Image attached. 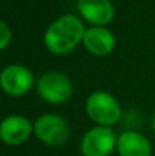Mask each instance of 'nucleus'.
Instances as JSON below:
<instances>
[{"label":"nucleus","mask_w":155,"mask_h":156,"mask_svg":"<svg viewBox=\"0 0 155 156\" xmlns=\"http://www.w3.org/2000/svg\"><path fill=\"white\" fill-rule=\"evenodd\" d=\"M115 36L107 26H89L85 29L81 45L92 56L104 58L115 49Z\"/></svg>","instance_id":"7"},{"label":"nucleus","mask_w":155,"mask_h":156,"mask_svg":"<svg viewBox=\"0 0 155 156\" xmlns=\"http://www.w3.org/2000/svg\"><path fill=\"white\" fill-rule=\"evenodd\" d=\"M33 125L26 116L8 115L0 122V140L7 145H21L30 137Z\"/></svg>","instance_id":"9"},{"label":"nucleus","mask_w":155,"mask_h":156,"mask_svg":"<svg viewBox=\"0 0 155 156\" xmlns=\"http://www.w3.org/2000/svg\"><path fill=\"white\" fill-rule=\"evenodd\" d=\"M84 21L78 15L65 14L52 21L43 36L44 47L55 56H65L82 43L85 33Z\"/></svg>","instance_id":"1"},{"label":"nucleus","mask_w":155,"mask_h":156,"mask_svg":"<svg viewBox=\"0 0 155 156\" xmlns=\"http://www.w3.org/2000/svg\"><path fill=\"white\" fill-rule=\"evenodd\" d=\"M117 145V136L109 126L89 129L81 140L82 156H110Z\"/></svg>","instance_id":"6"},{"label":"nucleus","mask_w":155,"mask_h":156,"mask_svg":"<svg viewBox=\"0 0 155 156\" xmlns=\"http://www.w3.org/2000/svg\"><path fill=\"white\" fill-rule=\"evenodd\" d=\"M34 85V76L23 65H8L0 71V89L8 96L19 97L26 94Z\"/></svg>","instance_id":"5"},{"label":"nucleus","mask_w":155,"mask_h":156,"mask_svg":"<svg viewBox=\"0 0 155 156\" xmlns=\"http://www.w3.org/2000/svg\"><path fill=\"white\" fill-rule=\"evenodd\" d=\"M115 149L120 156H151L153 154L148 138L133 130H126L118 136Z\"/></svg>","instance_id":"10"},{"label":"nucleus","mask_w":155,"mask_h":156,"mask_svg":"<svg viewBox=\"0 0 155 156\" xmlns=\"http://www.w3.org/2000/svg\"><path fill=\"white\" fill-rule=\"evenodd\" d=\"M77 11L89 26H107L115 14L111 0H77Z\"/></svg>","instance_id":"8"},{"label":"nucleus","mask_w":155,"mask_h":156,"mask_svg":"<svg viewBox=\"0 0 155 156\" xmlns=\"http://www.w3.org/2000/svg\"><path fill=\"white\" fill-rule=\"evenodd\" d=\"M153 129H154V133H155V115H154V118H153Z\"/></svg>","instance_id":"12"},{"label":"nucleus","mask_w":155,"mask_h":156,"mask_svg":"<svg viewBox=\"0 0 155 156\" xmlns=\"http://www.w3.org/2000/svg\"><path fill=\"white\" fill-rule=\"evenodd\" d=\"M11 38H13V32H11L10 26L0 19V51L5 49L10 45Z\"/></svg>","instance_id":"11"},{"label":"nucleus","mask_w":155,"mask_h":156,"mask_svg":"<svg viewBox=\"0 0 155 156\" xmlns=\"http://www.w3.org/2000/svg\"><path fill=\"white\" fill-rule=\"evenodd\" d=\"M33 132L41 143L49 147H60L70 137L67 121L56 114H43L33 123Z\"/></svg>","instance_id":"4"},{"label":"nucleus","mask_w":155,"mask_h":156,"mask_svg":"<svg viewBox=\"0 0 155 156\" xmlns=\"http://www.w3.org/2000/svg\"><path fill=\"white\" fill-rule=\"evenodd\" d=\"M37 93L49 104H63L73 94V82L60 71H47L36 81Z\"/></svg>","instance_id":"3"},{"label":"nucleus","mask_w":155,"mask_h":156,"mask_svg":"<svg viewBox=\"0 0 155 156\" xmlns=\"http://www.w3.org/2000/svg\"><path fill=\"white\" fill-rule=\"evenodd\" d=\"M85 112L96 125L109 127L117 125L122 116L118 100L104 90H95L88 96L85 101Z\"/></svg>","instance_id":"2"}]
</instances>
